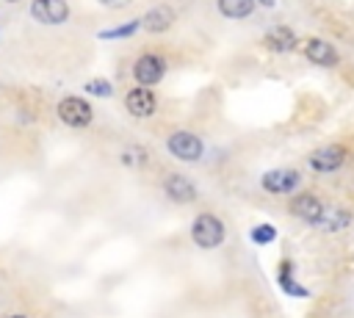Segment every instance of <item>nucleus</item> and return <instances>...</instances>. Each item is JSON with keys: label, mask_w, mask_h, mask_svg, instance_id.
I'll list each match as a JSON object with an SVG mask.
<instances>
[{"label": "nucleus", "mask_w": 354, "mask_h": 318, "mask_svg": "<svg viewBox=\"0 0 354 318\" xmlns=\"http://www.w3.org/2000/svg\"><path fill=\"white\" fill-rule=\"evenodd\" d=\"M254 3H260V6H266V8H274V0H254Z\"/></svg>", "instance_id": "412c9836"}, {"label": "nucleus", "mask_w": 354, "mask_h": 318, "mask_svg": "<svg viewBox=\"0 0 354 318\" xmlns=\"http://www.w3.org/2000/svg\"><path fill=\"white\" fill-rule=\"evenodd\" d=\"M249 238H252V243H260V246H266V243H271V241L277 238V230H274L271 224H257V227H252Z\"/></svg>", "instance_id": "a211bd4d"}, {"label": "nucleus", "mask_w": 354, "mask_h": 318, "mask_svg": "<svg viewBox=\"0 0 354 318\" xmlns=\"http://www.w3.org/2000/svg\"><path fill=\"white\" fill-rule=\"evenodd\" d=\"M3 3H19V0H3Z\"/></svg>", "instance_id": "4be33fe9"}, {"label": "nucleus", "mask_w": 354, "mask_h": 318, "mask_svg": "<svg viewBox=\"0 0 354 318\" xmlns=\"http://www.w3.org/2000/svg\"><path fill=\"white\" fill-rule=\"evenodd\" d=\"M163 72H166V61L160 55H155V53H144L133 64V77H136L138 86H149L152 88L163 77Z\"/></svg>", "instance_id": "39448f33"}, {"label": "nucleus", "mask_w": 354, "mask_h": 318, "mask_svg": "<svg viewBox=\"0 0 354 318\" xmlns=\"http://www.w3.org/2000/svg\"><path fill=\"white\" fill-rule=\"evenodd\" d=\"M290 213H293L296 218H301V221L315 224L318 216L324 213V205H321V199L313 196V194H299V196L290 202Z\"/></svg>", "instance_id": "ddd939ff"}, {"label": "nucleus", "mask_w": 354, "mask_h": 318, "mask_svg": "<svg viewBox=\"0 0 354 318\" xmlns=\"http://www.w3.org/2000/svg\"><path fill=\"white\" fill-rule=\"evenodd\" d=\"M216 6H218V14L227 19H246L257 3L254 0H216Z\"/></svg>", "instance_id": "4468645a"}, {"label": "nucleus", "mask_w": 354, "mask_h": 318, "mask_svg": "<svg viewBox=\"0 0 354 318\" xmlns=\"http://www.w3.org/2000/svg\"><path fill=\"white\" fill-rule=\"evenodd\" d=\"M163 194H166L171 202L185 205V202H194V199H196V185H194L188 177H183V174H169L166 183H163Z\"/></svg>", "instance_id": "f8f14e48"}, {"label": "nucleus", "mask_w": 354, "mask_h": 318, "mask_svg": "<svg viewBox=\"0 0 354 318\" xmlns=\"http://www.w3.org/2000/svg\"><path fill=\"white\" fill-rule=\"evenodd\" d=\"M11 318H25V315H11Z\"/></svg>", "instance_id": "5701e85b"}, {"label": "nucleus", "mask_w": 354, "mask_h": 318, "mask_svg": "<svg viewBox=\"0 0 354 318\" xmlns=\"http://www.w3.org/2000/svg\"><path fill=\"white\" fill-rule=\"evenodd\" d=\"M260 183H263V188H266L268 194H290V191L299 188L301 177H299L296 169H271V171L263 174Z\"/></svg>", "instance_id": "6e6552de"}, {"label": "nucleus", "mask_w": 354, "mask_h": 318, "mask_svg": "<svg viewBox=\"0 0 354 318\" xmlns=\"http://www.w3.org/2000/svg\"><path fill=\"white\" fill-rule=\"evenodd\" d=\"M119 160H122V166H127V169H133V171H136V169H144V166H147L149 155H147V149H144V147L130 144V147H124V149H122Z\"/></svg>", "instance_id": "2eb2a0df"}, {"label": "nucleus", "mask_w": 354, "mask_h": 318, "mask_svg": "<svg viewBox=\"0 0 354 318\" xmlns=\"http://www.w3.org/2000/svg\"><path fill=\"white\" fill-rule=\"evenodd\" d=\"M346 160V149L340 144H329V147H321L310 155V166L313 171H321V174H329L335 169H340Z\"/></svg>", "instance_id": "1a4fd4ad"}, {"label": "nucleus", "mask_w": 354, "mask_h": 318, "mask_svg": "<svg viewBox=\"0 0 354 318\" xmlns=\"http://www.w3.org/2000/svg\"><path fill=\"white\" fill-rule=\"evenodd\" d=\"M277 279H279V285H282L288 293H293V296H307L304 288L293 285V277H290V260H282V265H279V271H277Z\"/></svg>", "instance_id": "f3484780"}, {"label": "nucleus", "mask_w": 354, "mask_h": 318, "mask_svg": "<svg viewBox=\"0 0 354 318\" xmlns=\"http://www.w3.org/2000/svg\"><path fill=\"white\" fill-rule=\"evenodd\" d=\"M174 19H177L174 8L166 6V3H160V6H152V8L141 17V28L149 30V33H166V30L174 25Z\"/></svg>", "instance_id": "9b49d317"}, {"label": "nucleus", "mask_w": 354, "mask_h": 318, "mask_svg": "<svg viewBox=\"0 0 354 318\" xmlns=\"http://www.w3.org/2000/svg\"><path fill=\"white\" fill-rule=\"evenodd\" d=\"M138 28H141V19H130V22H124V25H116V28L102 30L100 39H130Z\"/></svg>", "instance_id": "dca6fc26"}, {"label": "nucleus", "mask_w": 354, "mask_h": 318, "mask_svg": "<svg viewBox=\"0 0 354 318\" xmlns=\"http://www.w3.org/2000/svg\"><path fill=\"white\" fill-rule=\"evenodd\" d=\"M86 91H88V94H94V97L108 100V97L113 94V86H111L105 77H94V80H88V83H86Z\"/></svg>", "instance_id": "6ab92c4d"}, {"label": "nucleus", "mask_w": 354, "mask_h": 318, "mask_svg": "<svg viewBox=\"0 0 354 318\" xmlns=\"http://www.w3.org/2000/svg\"><path fill=\"white\" fill-rule=\"evenodd\" d=\"M263 44H266V50H271V53H290V50H296L299 47V36L288 28V25H274V28H268L266 33H263Z\"/></svg>", "instance_id": "9d476101"}, {"label": "nucleus", "mask_w": 354, "mask_h": 318, "mask_svg": "<svg viewBox=\"0 0 354 318\" xmlns=\"http://www.w3.org/2000/svg\"><path fill=\"white\" fill-rule=\"evenodd\" d=\"M166 149H169L177 160L194 163V160H199V158H202L205 144H202V138H199V135H194V133H188V130H177V133H171V135H169Z\"/></svg>", "instance_id": "7ed1b4c3"}, {"label": "nucleus", "mask_w": 354, "mask_h": 318, "mask_svg": "<svg viewBox=\"0 0 354 318\" xmlns=\"http://www.w3.org/2000/svg\"><path fill=\"white\" fill-rule=\"evenodd\" d=\"M301 53H304V58L307 61H313L315 66H337V61H340V55H337V50L326 41V39H318V36H310L304 44H301Z\"/></svg>", "instance_id": "0eeeda50"}, {"label": "nucleus", "mask_w": 354, "mask_h": 318, "mask_svg": "<svg viewBox=\"0 0 354 318\" xmlns=\"http://www.w3.org/2000/svg\"><path fill=\"white\" fill-rule=\"evenodd\" d=\"M191 238L196 246L202 249H216L224 243V224L218 216L213 213H199L194 218V227H191Z\"/></svg>", "instance_id": "f257e3e1"}, {"label": "nucleus", "mask_w": 354, "mask_h": 318, "mask_svg": "<svg viewBox=\"0 0 354 318\" xmlns=\"http://www.w3.org/2000/svg\"><path fill=\"white\" fill-rule=\"evenodd\" d=\"M124 108H127L130 116H136V119H147V116H152V113L158 111V97L152 94L149 86H136V88L127 91V97H124Z\"/></svg>", "instance_id": "423d86ee"}, {"label": "nucleus", "mask_w": 354, "mask_h": 318, "mask_svg": "<svg viewBox=\"0 0 354 318\" xmlns=\"http://www.w3.org/2000/svg\"><path fill=\"white\" fill-rule=\"evenodd\" d=\"M58 119L64 124H69V127H88L91 119H94V111H91L88 100L69 94V97H64L58 102Z\"/></svg>", "instance_id": "f03ea898"}, {"label": "nucleus", "mask_w": 354, "mask_h": 318, "mask_svg": "<svg viewBox=\"0 0 354 318\" xmlns=\"http://www.w3.org/2000/svg\"><path fill=\"white\" fill-rule=\"evenodd\" d=\"M105 8H127L133 0H100Z\"/></svg>", "instance_id": "aec40b11"}, {"label": "nucleus", "mask_w": 354, "mask_h": 318, "mask_svg": "<svg viewBox=\"0 0 354 318\" xmlns=\"http://www.w3.org/2000/svg\"><path fill=\"white\" fill-rule=\"evenodd\" d=\"M30 17L39 25H64L69 19V3L66 0H33Z\"/></svg>", "instance_id": "20e7f679"}]
</instances>
